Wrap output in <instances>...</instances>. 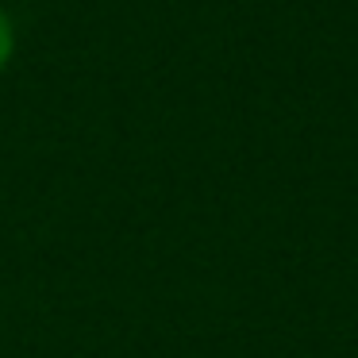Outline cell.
Masks as SVG:
<instances>
[{
    "instance_id": "1",
    "label": "cell",
    "mask_w": 358,
    "mask_h": 358,
    "mask_svg": "<svg viewBox=\"0 0 358 358\" xmlns=\"http://www.w3.org/2000/svg\"><path fill=\"white\" fill-rule=\"evenodd\" d=\"M12 50H16V31H12V20L4 16V8H0V73H4V66L12 62Z\"/></svg>"
}]
</instances>
